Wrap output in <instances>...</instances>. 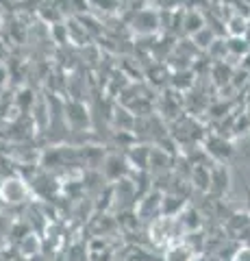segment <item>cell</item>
<instances>
[{"mask_svg":"<svg viewBox=\"0 0 250 261\" xmlns=\"http://www.w3.org/2000/svg\"><path fill=\"white\" fill-rule=\"evenodd\" d=\"M26 194H29V187L20 178H7L0 185V196H3L5 202H22L26 198Z\"/></svg>","mask_w":250,"mask_h":261,"instance_id":"cell-1","label":"cell"},{"mask_svg":"<svg viewBox=\"0 0 250 261\" xmlns=\"http://www.w3.org/2000/svg\"><path fill=\"white\" fill-rule=\"evenodd\" d=\"M191 37H193V44L200 46V48H209V46L215 42V33H213L211 29H207V27H203L200 31H196Z\"/></svg>","mask_w":250,"mask_h":261,"instance_id":"cell-2","label":"cell"},{"mask_svg":"<svg viewBox=\"0 0 250 261\" xmlns=\"http://www.w3.org/2000/svg\"><path fill=\"white\" fill-rule=\"evenodd\" d=\"M168 261H191V248L189 246H183V244H176L168 250L165 255Z\"/></svg>","mask_w":250,"mask_h":261,"instance_id":"cell-3","label":"cell"},{"mask_svg":"<svg viewBox=\"0 0 250 261\" xmlns=\"http://www.w3.org/2000/svg\"><path fill=\"white\" fill-rule=\"evenodd\" d=\"M20 252H22V255H26V257L37 255V252H39V240L35 238L33 233H29L26 238L22 240V244H20Z\"/></svg>","mask_w":250,"mask_h":261,"instance_id":"cell-4","label":"cell"},{"mask_svg":"<svg viewBox=\"0 0 250 261\" xmlns=\"http://www.w3.org/2000/svg\"><path fill=\"white\" fill-rule=\"evenodd\" d=\"M205 27V20H203V15L196 13V11H189L187 15V20H185V31L189 33V35H193L196 31H200Z\"/></svg>","mask_w":250,"mask_h":261,"instance_id":"cell-5","label":"cell"},{"mask_svg":"<svg viewBox=\"0 0 250 261\" xmlns=\"http://www.w3.org/2000/svg\"><path fill=\"white\" fill-rule=\"evenodd\" d=\"M229 33H231V35H235V37L244 35V33H246V20L244 18H233L229 22Z\"/></svg>","mask_w":250,"mask_h":261,"instance_id":"cell-6","label":"cell"},{"mask_svg":"<svg viewBox=\"0 0 250 261\" xmlns=\"http://www.w3.org/2000/svg\"><path fill=\"white\" fill-rule=\"evenodd\" d=\"M233 261H250V248H239L235 252V257H233Z\"/></svg>","mask_w":250,"mask_h":261,"instance_id":"cell-7","label":"cell"},{"mask_svg":"<svg viewBox=\"0 0 250 261\" xmlns=\"http://www.w3.org/2000/svg\"><path fill=\"white\" fill-rule=\"evenodd\" d=\"M5 79H7V70H5V65H0V85L5 83Z\"/></svg>","mask_w":250,"mask_h":261,"instance_id":"cell-8","label":"cell"}]
</instances>
